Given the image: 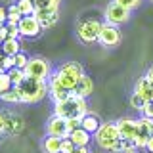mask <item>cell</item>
Returning <instances> with one entry per match:
<instances>
[{
    "label": "cell",
    "instance_id": "6da1fadb",
    "mask_svg": "<svg viewBox=\"0 0 153 153\" xmlns=\"http://www.w3.org/2000/svg\"><path fill=\"white\" fill-rule=\"evenodd\" d=\"M19 98H21V103H36L40 100H44V96L48 94V82L40 79H33V76H27L21 80L19 84H16Z\"/></svg>",
    "mask_w": 153,
    "mask_h": 153
},
{
    "label": "cell",
    "instance_id": "7a4b0ae2",
    "mask_svg": "<svg viewBox=\"0 0 153 153\" xmlns=\"http://www.w3.org/2000/svg\"><path fill=\"white\" fill-rule=\"evenodd\" d=\"M88 113V105H86V100L76 98V96L71 94L67 100L63 102H57L54 105V115L63 119H82L84 115Z\"/></svg>",
    "mask_w": 153,
    "mask_h": 153
},
{
    "label": "cell",
    "instance_id": "3957f363",
    "mask_svg": "<svg viewBox=\"0 0 153 153\" xmlns=\"http://www.w3.org/2000/svg\"><path fill=\"white\" fill-rule=\"evenodd\" d=\"M92 136H94V142L102 149H109V151H117L119 142H121V134H119L117 123H102L100 128Z\"/></svg>",
    "mask_w": 153,
    "mask_h": 153
},
{
    "label": "cell",
    "instance_id": "277c9868",
    "mask_svg": "<svg viewBox=\"0 0 153 153\" xmlns=\"http://www.w3.org/2000/svg\"><path fill=\"white\" fill-rule=\"evenodd\" d=\"M82 75H84L82 65L76 63V61H67V63L59 65V69L56 71V76L59 79V82L69 90L76 84V80H79Z\"/></svg>",
    "mask_w": 153,
    "mask_h": 153
},
{
    "label": "cell",
    "instance_id": "5b68a950",
    "mask_svg": "<svg viewBox=\"0 0 153 153\" xmlns=\"http://www.w3.org/2000/svg\"><path fill=\"white\" fill-rule=\"evenodd\" d=\"M100 29H102V23L98 19H84L76 25V36L84 44H92V42H98Z\"/></svg>",
    "mask_w": 153,
    "mask_h": 153
},
{
    "label": "cell",
    "instance_id": "8992f818",
    "mask_svg": "<svg viewBox=\"0 0 153 153\" xmlns=\"http://www.w3.org/2000/svg\"><path fill=\"white\" fill-rule=\"evenodd\" d=\"M23 71H25V75H27V76H33V79H40V80L50 79V75H52L50 63H48L44 57H31V59L27 61V67H25Z\"/></svg>",
    "mask_w": 153,
    "mask_h": 153
},
{
    "label": "cell",
    "instance_id": "52a82bcc",
    "mask_svg": "<svg viewBox=\"0 0 153 153\" xmlns=\"http://www.w3.org/2000/svg\"><path fill=\"white\" fill-rule=\"evenodd\" d=\"M105 23H109V25H123V23H126L128 19H130V10L121 6L119 2H113L107 4V8H105Z\"/></svg>",
    "mask_w": 153,
    "mask_h": 153
},
{
    "label": "cell",
    "instance_id": "ba28073f",
    "mask_svg": "<svg viewBox=\"0 0 153 153\" xmlns=\"http://www.w3.org/2000/svg\"><path fill=\"white\" fill-rule=\"evenodd\" d=\"M121 31H119L117 25H109V23H103L102 29H100V35H98V42L105 48H113L121 44Z\"/></svg>",
    "mask_w": 153,
    "mask_h": 153
},
{
    "label": "cell",
    "instance_id": "9c48e42d",
    "mask_svg": "<svg viewBox=\"0 0 153 153\" xmlns=\"http://www.w3.org/2000/svg\"><path fill=\"white\" fill-rule=\"evenodd\" d=\"M17 27H19V36H25V38H35L42 33V27L35 16H23L19 19Z\"/></svg>",
    "mask_w": 153,
    "mask_h": 153
},
{
    "label": "cell",
    "instance_id": "30bf717a",
    "mask_svg": "<svg viewBox=\"0 0 153 153\" xmlns=\"http://www.w3.org/2000/svg\"><path fill=\"white\" fill-rule=\"evenodd\" d=\"M151 136H153V119H147V117L138 119V134L134 138V146L146 147V143Z\"/></svg>",
    "mask_w": 153,
    "mask_h": 153
},
{
    "label": "cell",
    "instance_id": "8fae6325",
    "mask_svg": "<svg viewBox=\"0 0 153 153\" xmlns=\"http://www.w3.org/2000/svg\"><path fill=\"white\" fill-rule=\"evenodd\" d=\"M46 132H48V136H56V138H69V126H67V121L63 117H57V115H54V117L48 121L46 124Z\"/></svg>",
    "mask_w": 153,
    "mask_h": 153
},
{
    "label": "cell",
    "instance_id": "7c38bea8",
    "mask_svg": "<svg viewBox=\"0 0 153 153\" xmlns=\"http://www.w3.org/2000/svg\"><path fill=\"white\" fill-rule=\"evenodd\" d=\"M33 16L38 19V23H40L42 29H50L57 23L59 12H57V8H42V10H35Z\"/></svg>",
    "mask_w": 153,
    "mask_h": 153
},
{
    "label": "cell",
    "instance_id": "4fadbf2b",
    "mask_svg": "<svg viewBox=\"0 0 153 153\" xmlns=\"http://www.w3.org/2000/svg\"><path fill=\"white\" fill-rule=\"evenodd\" d=\"M48 92H50L52 100H54V103L57 102H63L71 96V90L65 88L63 84L59 82V79H57L56 75H50V82H48Z\"/></svg>",
    "mask_w": 153,
    "mask_h": 153
},
{
    "label": "cell",
    "instance_id": "5bb4252c",
    "mask_svg": "<svg viewBox=\"0 0 153 153\" xmlns=\"http://www.w3.org/2000/svg\"><path fill=\"white\" fill-rule=\"evenodd\" d=\"M117 128H119V134H121V140L134 142V138L138 134V121H134V119H119Z\"/></svg>",
    "mask_w": 153,
    "mask_h": 153
},
{
    "label": "cell",
    "instance_id": "9a60e30c",
    "mask_svg": "<svg viewBox=\"0 0 153 153\" xmlns=\"http://www.w3.org/2000/svg\"><path fill=\"white\" fill-rule=\"evenodd\" d=\"M92 92H94V80L88 75H82L76 80V84L71 88V94L76 96V98H82V100H86Z\"/></svg>",
    "mask_w": 153,
    "mask_h": 153
},
{
    "label": "cell",
    "instance_id": "2e32d148",
    "mask_svg": "<svg viewBox=\"0 0 153 153\" xmlns=\"http://www.w3.org/2000/svg\"><path fill=\"white\" fill-rule=\"evenodd\" d=\"M23 130V121L16 113H4V132L2 134H19Z\"/></svg>",
    "mask_w": 153,
    "mask_h": 153
},
{
    "label": "cell",
    "instance_id": "e0dca14e",
    "mask_svg": "<svg viewBox=\"0 0 153 153\" xmlns=\"http://www.w3.org/2000/svg\"><path fill=\"white\" fill-rule=\"evenodd\" d=\"M134 92L140 94L142 98L146 100V102H153V82H149V80H147V76H142V79H138Z\"/></svg>",
    "mask_w": 153,
    "mask_h": 153
},
{
    "label": "cell",
    "instance_id": "ac0fdd59",
    "mask_svg": "<svg viewBox=\"0 0 153 153\" xmlns=\"http://www.w3.org/2000/svg\"><path fill=\"white\" fill-rule=\"evenodd\" d=\"M100 117L98 115H94V113H86L82 119H80V128H84L86 132H90V134H94L96 130L100 128Z\"/></svg>",
    "mask_w": 153,
    "mask_h": 153
},
{
    "label": "cell",
    "instance_id": "d6986e66",
    "mask_svg": "<svg viewBox=\"0 0 153 153\" xmlns=\"http://www.w3.org/2000/svg\"><path fill=\"white\" fill-rule=\"evenodd\" d=\"M69 138H71V142H73L75 146H84V147H88L90 140H92V134L86 132L84 128H76V130H73V132L69 134Z\"/></svg>",
    "mask_w": 153,
    "mask_h": 153
},
{
    "label": "cell",
    "instance_id": "ffe728a7",
    "mask_svg": "<svg viewBox=\"0 0 153 153\" xmlns=\"http://www.w3.org/2000/svg\"><path fill=\"white\" fill-rule=\"evenodd\" d=\"M42 147H44L46 153H61V138L46 136L42 140Z\"/></svg>",
    "mask_w": 153,
    "mask_h": 153
},
{
    "label": "cell",
    "instance_id": "44dd1931",
    "mask_svg": "<svg viewBox=\"0 0 153 153\" xmlns=\"http://www.w3.org/2000/svg\"><path fill=\"white\" fill-rule=\"evenodd\" d=\"M2 52L4 56H16L21 52V44H19V38H6L2 42Z\"/></svg>",
    "mask_w": 153,
    "mask_h": 153
},
{
    "label": "cell",
    "instance_id": "7402d4cb",
    "mask_svg": "<svg viewBox=\"0 0 153 153\" xmlns=\"http://www.w3.org/2000/svg\"><path fill=\"white\" fill-rule=\"evenodd\" d=\"M2 102H8V103H21V98H19V92L16 86H12L10 90H6L2 96H0Z\"/></svg>",
    "mask_w": 153,
    "mask_h": 153
},
{
    "label": "cell",
    "instance_id": "603a6c76",
    "mask_svg": "<svg viewBox=\"0 0 153 153\" xmlns=\"http://www.w3.org/2000/svg\"><path fill=\"white\" fill-rule=\"evenodd\" d=\"M13 4H16L17 10L21 12V16H33V13H35V6H33L31 0H16Z\"/></svg>",
    "mask_w": 153,
    "mask_h": 153
},
{
    "label": "cell",
    "instance_id": "cb8c5ba5",
    "mask_svg": "<svg viewBox=\"0 0 153 153\" xmlns=\"http://www.w3.org/2000/svg\"><path fill=\"white\" fill-rule=\"evenodd\" d=\"M8 76H10V80H12V84L16 86V84H19L23 79H25V71L17 69V67H12V69L8 71Z\"/></svg>",
    "mask_w": 153,
    "mask_h": 153
},
{
    "label": "cell",
    "instance_id": "d4e9b609",
    "mask_svg": "<svg viewBox=\"0 0 153 153\" xmlns=\"http://www.w3.org/2000/svg\"><path fill=\"white\" fill-rule=\"evenodd\" d=\"M35 10H42V8H59L61 0H31Z\"/></svg>",
    "mask_w": 153,
    "mask_h": 153
},
{
    "label": "cell",
    "instance_id": "484cf974",
    "mask_svg": "<svg viewBox=\"0 0 153 153\" xmlns=\"http://www.w3.org/2000/svg\"><path fill=\"white\" fill-rule=\"evenodd\" d=\"M21 17L23 16H21V12L17 10V6H16V4H12V6L8 8V21L6 23H16V25H17Z\"/></svg>",
    "mask_w": 153,
    "mask_h": 153
},
{
    "label": "cell",
    "instance_id": "4316f807",
    "mask_svg": "<svg viewBox=\"0 0 153 153\" xmlns=\"http://www.w3.org/2000/svg\"><path fill=\"white\" fill-rule=\"evenodd\" d=\"M130 105H132V109H136V111H142L143 105H146V100H143L140 94L134 92V94L130 96Z\"/></svg>",
    "mask_w": 153,
    "mask_h": 153
},
{
    "label": "cell",
    "instance_id": "83f0119b",
    "mask_svg": "<svg viewBox=\"0 0 153 153\" xmlns=\"http://www.w3.org/2000/svg\"><path fill=\"white\" fill-rule=\"evenodd\" d=\"M12 80H10V76H8V73H0V96H2L6 90H10L12 88Z\"/></svg>",
    "mask_w": 153,
    "mask_h": 153
},
{
    "label": "cell",
    "instance_id": "f1b7e54d",
    "mask_svg": "<svg viewBox=\"0 0 153 153\" xmlns=\"http://www.w3.org/2000/svg\"><path fill=\"white\" fill-rule=\"evenodd\" d=\"M13 61H16V67H17V69H25V67H27V61H29V57L23 54V52H19V54L13 56Z\"/></svg>",
    "mask_w": 153,
    "mask_h": 153
},
{
    "label": "cell",
    "instance_id": "f546056e",
    "mask_svg": "<svg viewBox=\"0 0 153 153\" xmlns=\"http://www.w3.org/2000/svg\"><path fill=\"white\" fill-rule=\"evenodd\" d=\"M115 2H119L121 6L128 8V10H136V8L142 4V0H115Z\"/></svg>",
    "mask_w": 153,
    "mask_h": 153
},
{
    "label": "cell",
    "instance_id": "4dcf8cb0",
    "mask_svg": "<svg viewBox=\"0 0 153 153\" xmlns=\"http://www.w3.org/2000/svg\"><path fill=\"white\" fill-rule=\"evenodd\" d=\"M6 29H8V38H19V27L16 23H6Z\"/></svg>",
    "mask_w": 153,
    "mask_h": 153
},
{
    "label": "cell",
    "instance_id": "1f68e13d",
    "mask_svg": "<svg viewBox=\"0 0 153 153\" xmlns=\"http://www.w3.org/2000/svg\"><path fill=\"white\" fill-rule=\"evenodd\" d=\"M140 113H142V117L153 119V102H146V105H143V109Z\"/></svg>",
    "mask_w": 153,
    "mask_h": 153
},
{
    "label": "cell",
    "instance_id": "d6a6232c",
    "mask_svg": "<svg viewBox=\"0 0 153 153\" xmlns=\"http://www.w3.org/2000/svg\"><path fill=\"white\" fill-rule=\"evenodd\" d=\"M73 147H75V143L71 142V138H63L61 140V153H71Z\"/></svg>",
    "mask_w": 153,
    "mask_h": 153
},
{
    "label": "cell",
    "instance_id": "836d02e7",
    "mask_svg": "<svg viewBox=\"0 0 153 153\" xmlns=\"http://www.w3.org/2000/svg\"><path fill=\"white\" fill-rule=\"evenodd\" d=\"M67 121V126H69V130L73 132L76 128H80V119H65Z\"/></svg>",
    "mask_w": 153,
    "mask_h": 153
},
{
    "label": "cell",
    "instance_id": "e575fe53",
    "mask_svg": "<svg viewBox=\"0 0 153 153\" xmlns=\"http://www.w3.org/2000/svg\"><path fill=\"white\" fill-rule=\"evenodd\" d=\"M8 21V8L0 6V25H6Z\"/></svg>",
    "mask_w": 153,
    "mask_h": 153
},
{
    "label": "cell",
    "instance_id": "d590c367",
    "mask_svg": "<svg viewBox=\"0 0 153 153\" xmlns=\"http://www.w3.org/2000/svg\"><path fill=\"white\" fill-rule=\"evenodd\" d=\"M71 153H90V151H88V147H84V146H75L73 149H71Z\"/></svg>",
    "mask_w": 153,
    "mask_h": 153
},
{
    "label": "cell",
    "instance_id": "8d00e7d4",
    "mask_svg": "<svg viewBox=\"0 0 153 153\" xmlns=\"http://www.w3.org/2000/svg\"><path fill=\"white\" fill-rule=\"evenodd\" d=\"M8 38V29H6V25H0V40H6Z\"/></svg>",
    "mask_w": 153,
    "mask_h": 153
},
{
    "label": "cell",
    "instance_id": "74e56055",
    "mask_svg": "<svg viewBox=\"0 0 153 153\" xmlns=\"http://www.w3.org/2000/svg\"><path fill=\"white\" fill-rule=\"evenodd\" d=\"M143 149H147L149 153H153V136L147 140V143H146V147H143Z\"/></svg>",
    "mask_w": 153,
    "mask_h": 153
},
{
    "label": "cell",
    "instance_id": "f35d334b",
    "mask_svg": "<svg viewBox=\"0 0 153 153\" xmlns=\"http://www.w3.org/2000/svg\"><path fill=\"white\" fill-rule=\"evenodd\" d=\"M146 76H147V80H149V82H153V67H149V69H147Z\"/></svg>",
    "mask_w": 153,
    "mask_h": 153
},
{
    "label": "cell",
    "instance_id": "ab89813d",
    "mask_svg": "<svg viewBox=\"0 0 153 153\" xmlns=\"http://www.w3.org/2000/svg\"><path fill=\"white\" fill-rule=\"evenodd\" d=\"M4 132V113L0 111V134Z\"/></svg>",
    "mask_w": 153,
    "mask_h": 153
},
{
    "label": "cell",
    "instance_id": "60d3db41",
    "mask_svg": "<svg viewBox=\"0 0 153 153\" xmlns=\"http://www.w3.org/2000/svg\"><path fill=\"white\" fill-rule=\"evenodd\" d=\"M2 56H4V52H2V44H0V59H2Z\"/></svg>",
    "mask_w": 153,
    "mask_h": 153
},
{
    "label": "cell",
    "instance_id": "b9f144b4",
    "mask_svg": "<svg viewBox=\"0 0 153 153\" xmlns=\"http://www.w3.org/2000/svg\"><path fill=\"white\" fill-rule=\"evenodd\" d=\"M151 2H153V0H151Z\"/></svg>",
    "mask_w": 153,
    "mask_h": 153
}]
</instances>
